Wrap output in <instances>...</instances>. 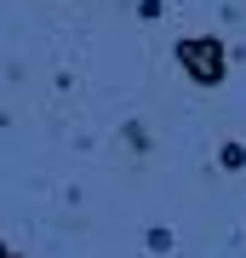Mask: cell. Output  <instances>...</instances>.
<instances>
[{
    "label": "cell",
    "mask_w": 246,
    "mask_h": 258,
    "mask_svg": "<svg viewBox=\"0 0 246 258\" xmlns=\"http://www.w3.org/2000/svg\"><path fill=\"white\" fill-rule=\"evenodd\" d=\"M178 63H183V75H189V81L218 86L223 75H229V52H223L218 35H189V40H178Z\"/></svg>",
    "instance_id": "6da1fadb"
},
{
    "label": "cell",
    "mask_w": 246,
    "mask_h": 258,
    "mask_svg": "<svg viewBox=\"0 0 246 258\" xmlns=\"http://www.w3.org/2000/svg\"><path fill=\"white\" fill-rule=\"evenodd\" d=\"M218 161L235 172V166H246V149H240V144H223V155H218Z\"/></svg>",
    "instance_id": "7a4b0ae2"
},
{
    "label": "cell",
    "mask_w": 246,
    "mask_h": 258,
    "mask_svg": "<svg viewBox=\"0 0 246 258\" xmlns=\"http://www.w3.org/2000/svg\"><path fill=\"white\" fill-rule=\"evenodd\" d=\"M0 258H18V252H0Z\"/></svg>",
    "instance_id": "3957f363"
},
{
    "label": "cell",
    "mask_w": 246,
    "mask_h": 258,
    "mask_svg": "<svg viewBox=\"0 0 246 258\" xmlns=\"http://www.w3.org/2000/svg\"><path fill=\"white\" fill-rule=\"evenodd\" d=\"M0 252H6V247H0Z\"/></svg>",
    "instance_id": "277c9868"
}]
</instances>
